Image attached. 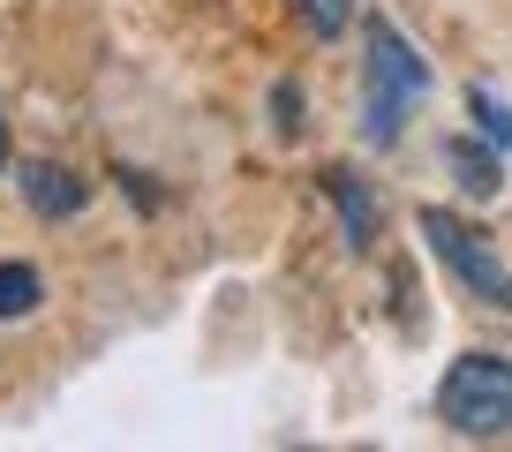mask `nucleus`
<instances>
[{"label": "nucleus", "instance_id": "8", "mask_svg": "<svg viewBox=\"0 0 512 452\" xmlns=\"http://www.w3.org/2000/svg\"><path fill=\"white\" fill-rule=\"evenodd\" d=\"M467 113H475V129H482V144H497V151H512V106L505 98H490L475 83V91H467Z\"/></svg>", "mask_w": 512, "mask_h": 452}, {"label": "nucleus", "instance_id": "11", "mask_svg": "<svg viewBox=\"0 0 512 452\" xmlns=\"http://www.w3.org/2000/svg\"><path fill=\"white\" fill-rule=\"evenodd\" d=\"M0 166H8V121H0Z\"/></svg>", "mask_w": 512, "mask_h": 452}, {"label": "nucleus", "instance_id": "6", "mask_svg": "<svg viewBox=\"0 0 512 452\" xmlns=\"http://www.w3.org/2000/svg\"><path fill=\"white\" fill-rule=\"evenodd\" d=\"M445 166L460 174L467 196H497V144L482 151V144H467V136H445Z\"/></svg>", "mask_w": 512, "mask_h": 452}, {"label": "nucleus", "instance_id": "3", "mask_svg": "<svg viewBox=\"0 0 512 452\" xmlns=\"http://www.w3.org/2000/svg\"><path fill=\"white\" fill-rule=\"evenodd\" d=\"M437 415L460 437H505L512 430V355H490V347L460 355L437 377Z\"/></svg>", "mask_w": 512, "mask_h": 452}, {"label": "nucleus", "instance_id": "4", "mask_svg": "<svg viewBox=\"0 0 512 452\" xmlns=\"http://www.w3.org/2000/svg\"><path fill=\"white\" fill-rule=\"evenodd\" d=\"M324 196L339 204V242H347L354 257H369V249H377V196L362 189V174H354V166H324Z\"/></svg>", "mask_w": 512, "mask_h": 452}, {"label": "nucleus", "instance_id": "9", "mask_svg": "<svg viewBox=\"0 0 512 452\" xmlns=\"http://www.w3.org/2000/svg\"><path fill=\"white\" fill-rule=\"evenodd\" d=\"M294 16H302L317 38H339L354 23V0H294Z\"/></svg>", "mask_w": 512, "mask_h": 452}, {"label": "nucleus", "instance_id": "10", "mask_svg": "<svg viewBox=\"0 0 512 452\" xmlns=\"http://www.w3.org/2000/svg\"><path fill=\"white\" fill-rule=\"evenodd\" d=\"M272 113H279V136L294 144V136H302V91H294V83H279V91H272Z\"/></svg>", "mask_w": 512, "mask_h": 452}, {"label": "nucleus", "instance_id": "5", "mask_svg": "<svg viewBox=\"0 0 512 452\" xmlns=\"http://www.w3.org/2000/svg\"><path fill=\"white\" fill-rule=\"evenodd\" d=\"M16 189H23V204H31L38 219H76L83 196H91L68 166H53V159H23L16 166Z\"/></svg>", "mask_w": 512, "mask_h": 452}, {"label": "nucleus", "instance_id": "1", "mask_svg": "<svg viewBox=\"0 0 512 452\" xmlns=\"http://www.w3.org/2000/svg\"><path fill=\"white\" fill-rule=\"evenodd\" d=\"M422 91H430V61L400 38V23H369L362 31V144L392 151L415 121Z\"/></svg>", "mask_w": 512, "mask_h": 452}, {"label": "nucleus", "instance_id": "7", "mask_svg": "<svg viewBox=\"0 0 512 452\" xmlns=\"http://www.w3.org/2000/svg\"><path fill=\"white\" fill-rule=\"evenodd\" d=\"M38 302H46V287H38L31 264H0V324H8V317H31Z\"/></svg>", "mask_w": 512, "mask_h": 452}, {"label": "nucleus", "instance_id": "2", "mask_svg": "<svg viewBox=\"0 0 512 452\" xmlns=\"http://www.w3.org/2000/svg\"><path fill=\"white\" fill-rule=\"evenodd\" d=\"M415 234H422V249H430V257L445 264L482 309H512V264L497 257V242L482 234V226H467L460 211H445V204H422L415 211Z\"/></svg>", "mask_w": 512, "mask_h": 452}]
</instances>
